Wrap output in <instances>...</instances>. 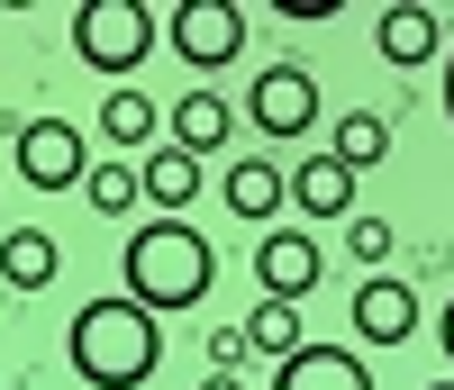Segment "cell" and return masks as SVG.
Here are the masks:
<instances>
[{
  "instance_id": "e0dca14e",
  "label": "cell",
  "mask_w": 454,
  "mask_h": 390,
  "mask_svg": "<svg viewBox=\"0 0 454 390\" xmlns=\"http://www.w3.org/2000/svg\"><path fill=\"white\" fill-rule=\"evenodd\" d=\"M82 200H91L100 218H128V209L145 200V182H137V164H91V173H82Z\"/></svg>"
},
{
  "instance_id": "ac0fdd59",
  "label": "cell",
  "mask_w": 454,
  "mask_h": 390,
  "mask_svg": "<svg viewBox=\"0 0 454 390\" xmlns=\"http://www.w3.org/2000/svg\"><path fill=\"white\" fill-rule=\"evenodd\" d=\"M382 154H391V128L372 119V109H355V119H336V164H346V173L382 164Z\"/></svg>"
},
{
  "instance_id": "4fadbf2b",
  "label": "cell",
  "mask_w": 454,
  "mask_h": 390,
  "mask_svg": "<svg viewBox=\"0 0 454 390\" xmlns=\"http://www.w3.org/2000/svg\"><path fill=\"white\" fill-rule=\"evenodd\" d=\"M282 200H291L282 164H263V154H237V164H227V209H237V218H273Z\"/></svg>"
},
{
  "instance_id": "8fae6325",
  "label": "cell",
  "mask_w": 454,
  "mask_h": 390,
  "mask_svg": "<svg viewBox=\"0 0 454 390\" xmlns=\"http://www.w3.org/2000/svg\"><path fill=\"white\" fill-rule=\"evenodd\" d=\"M137 182H145V200H155V218H182V209L200 200V154L164 145V154H145V164H137Z\"/></svg>"
},
{
  "instance_id": "8992f818",
  "label": "cell",
  "mask_w": 454,
  "mask_h": 390,
  "mask_svg": "<svg viewBox=\"0 0 454 390\" xmlns=\"http://www.w3.org/2000/svg\"><path fill=\"white\" fill-rule=\"evenodd\" d=\"M246 119H254L263 136H309V128H318V73H300V64H263Z\"/></svg>"
},
{
  "instance_id": "7402d4cb",
  "label": "cell",
  "mask_w": 454,
  "mask_h": 390,
  "mask_svg": "<svg viewBox=\"0 0 454 390\" xmlns=\"http://www.w3.org/2000/svg\"><path fill=\"white\" fill-rule=\"evenodd\" d=\"M445 363H454V300H445Z\"/></svg>"
},
{
  "instance_id": "52a82bcc",
  "label": "cell",
  "mask_w": 454,
  "mask_h": 390,
  "mask_svg": "<svg viewBox=\"0 0 454 390\" xmlns=\"http://www.w3.org/2000/svg\"><path fill=\"white\" fill-rule=\"evenodd\" d=\"M254 282H263V300H291V308H300V291L318 282V246H309V227H263V246H254Z\"/></svg>"
},
{
  "instance_id": "7c38bea8",
  "label": "cell",
  "mask_w": 454,
  "mask_h": 390,
  "mask_svg": "<svg viewBox=\"0 0 454 390\" xmlns=\"http://www.w3.org/2000/svg\"><path fill=\"white\" fill-rule=\"evenodd\" d=\"M291 200H300V218H346L355 209V173L336 164V154H309V164L291 173Z\"/></svg>"
},
{
  "instance_id": "277c9868",
  "label": "cell",
  "mask_w": 454,
  "mask_h": 390,
  "mask_svg": "<svg viewBox=\"0 0 454 390\" xmlns=\"http://www.w3.org/2000/svg\"><path fill=\"white\" fill-rule=\"evenodd\" d=\"M164 36H173V55L192 73H218V64L246 55V10H227V0H182L164 19Z\"/></svg>"
},
{
  "instance_id": "7a4b0ae2",
  "label": "cell",
  "mask_w": 454,
  "mask_h": 390,
  "mask_svg": "<svg viewBox=\"0 0 454 390\" xmlns=\"http://www.w3.org/2000/svg\"><path fill=\"white\" fill-rule=\"evenodd\" d=\"M64 355H73V372H82L91 390H137L145 372H155L164 336H155V318H145L137 300H91L82 318H73Z\"/></svg>"
},
{
  "instance_id": "5bb4252c",
  "label": "cell",
  "mask_w": 454,
  "mask_h": 390,
  "mask_svg": "<svg viewBox=\"0 0 454 390\" xmlns=\"http://www.w3.org/2000/svg\"><path fill=\"white\" fill-rule=\"evenodd\" d=\"M55 237H46V227H10V237H0V282H10V291H46L55 282Z\"/></svg>"
},
{
  "instance_id": "603a6c76",
  "label": "cell",
  "mask_w": 454,
  "mask_h": 390,
  "mask_svg": "<svg viewBox=\"0 0 454 390\" xmlns=\"http://www.w3.org/2000/svg\"><path fill=\"white\" fill-rule=\"evenodd\" d=\"M445 119H454V55H445Z\"/></svg>"
},
{
  "instance_id": "d6986e66",
  "label": "cell",
  "mask_w": 454,
  "mask_h": 390,
  "mask_svg": "<svg viewBox=\"0 0 454 390\" xmlns=\"http://www.w3.org/2000/svg\"><path fill=\"white\" fill-rule=\"evenodd\" d=\"M246 345H254V355H300V308H291V300H254Z\"/></svg>"
},
{
  "instance_id": "6da1fadb",
  "label": "cell",
  "mask_w": 454,
  "mask_h": 390,
  "mask_svg": "<svg viewBox=\"0 0 454 390\" xmlns=\"http://www.w3.org/2000/svg\"><path fill=\"white\" fill-rule=\"evenodd\" d=\"M209 282H218V254H209L200 227L155 218V227H137V237H128V300L145 308V318H155V308L209 300Z\"/></svg>"
},
{
  "instance_id": "30bf717a",
  "label": "cell",
  "mask_w": 454,
  "mask_h": 390,
  "mask_svg": "<svg viewBox=\"0 0 454 390\" xmlns=\"http://www.w3.org/2000/svg\"><path fill=\"white\" fill-rule=\"evenodd\" d=\"M372 46H382V64H427V55L445 46V19L419 10V0H400V10L372 19Z\"/></svg>"
},
{
  "instance_id": "ffe728a7",
  "label": "cell",
  "mask_w": 454,
  "mask_h": 390,
  "mask_svg": "<svg viewBox=\"0 0 454 390\" xmlns=\"http://www.w3.org/2000/svg\"><path fill=\"white\" fill-rule=\"evenodd\" d=\"M346 246H355L364 263H382V254H391V227H382V218H355V227H346Z\"/></svg>"
},
{
  "instance_id": "ba28073f",
  "label": "cell",
  "mask_w": 454,
  "mask_h": 390,
  "mask_svg": "<svg viewBox=\"0 0 454 390\" xmlns=\"http://www.w3.org/2000/svg\"><path fill=\"white\" fill-rule=\"evenodd\" d=\"M355 336H364V345H409V336H419V291L391 282V272H364V291H355Z\"/></svg>"
},
{
  "instance_id": "44dd1931",
  "label": "cell",
  "mask_w": 454,
  "mask_h": 390,
  "mask_svg": "<svg viewBox=\"0 0 454 390\" xmlns=\"http://www.w3.org/2000/svg\"><path fill=\"white\" fill-rule=\"evenodd\" d=\"M200 390H246V381H237V372H209V381H200Z\"/></svg>"
},
{
  "instance_id": "3957f363",
  "label": "cell",
  "mask_w": 454,
  "mask_h": 390,
  "mask_svg": "<svg viewBox=\"0 0 454 390\" xmlns=\"http://www.w3.org/2000/svg\"><path fill=\"white\" fill-rule=\"evenodd\" d=\"M145 46H155V10H145V0H91V10L73 19V55L100 64V73H137Z\"/></svg>"
},
{
  "instance_id": "cb8c5ba5",
  "label": "cell",
  "mask_w": 454,
  "mask_h": 390,
  "mask_svg": "<svg viewBox=\"0 0 454 390\" xmlns=\"http://www.w3.org/2000/svg\"><path fill=\"white\" fill-rule=\"evenodd\" d=\"M427 390H454V381H427Z\"/></svg>"
},
{
  "instance_id": "9c48e42d",
  "label": "cell",
  "mask_w": 454,
  "mask_h": 390,
  "mask_svg": "<svg viewBox=\"0 0 454 390\" xmlns=\"http://www.w3.org/2000/svg\"><path fill=\"white\" fill-rule=\"evenodd\" d=\"M273 390H372V372L346 355V345H300V355H282Z\"/></svg>"
},
{
  "instance_id": "5b68a950",
  "label": "cell",
  "mask_w": 454,
  "mask_h": 390,
  "mask_svg": "<svg viewBox=\"0 0 454 390\" xmlns=\"http://www.w3.org/2000/svg\"><path fill=\"white\" fill-rule=\"evenodd\" d=\"M10 154H19V182H36V191H73V182L91 173L82 128H73V119H27Z\"/></svg>"
},
{
  "instance_id": "9a60e30c",
  "label": "cell",
  "mask_w": 454,
  "mask_h": 390,
  "mask_svg": "<svg viewBox=\"0 0 454 390\" xmlns=\"http://www.w3.org/2000/svg\"><path fill=\"white\" fill-rule=\"evenodd\" d=\"M173 145L182 154H218L227 145V100L218 91H182L173 100Z\"/></svg>"
},
{
  "instance_id": "2e32d148",
  "label": "cell",
  "mask_w": 454,
  "mask_h": 390,
  "mask_svg": "<svg viewBox=\"0 0 454 390\" xmlns=\"http://www.w3.org/2000/svg\"><path fill=\"white\" fill-rule=\"evenodd\" d=\"M100 136L109 145H145V136H155V100H145L137 82H119V91L100 100Z\"/></svg>"
}]
</instances>
